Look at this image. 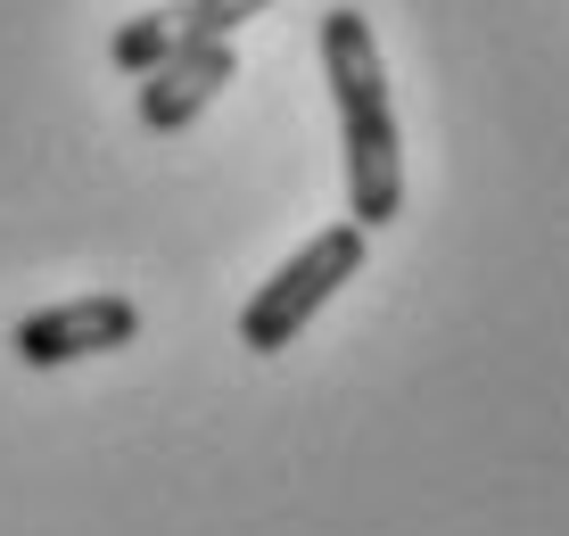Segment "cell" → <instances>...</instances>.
Listing matches in <instances>:
<instances>
[{
    "label": "cell",
    "mask_w": 569,
    "mask_h": 536,
    "mask_svg": "<svg viewBox=\"0 0 569 536\" xmlns=\"http://www.w3.org/2000/svg\"><path fill=\"white\" fill-rule=\"evenodd\" d=\"M363 240L371 231H356V224H330V231H313V240L289 256L272 281L248 297V314H240V347L248 355H281V347H298V330L313 322V314L330 306L347 281L363 272Z\"/></svg>",
    "instance_id": "obj_2"
},
{
    "label": "cell",
    "mask_w": 569,
    "mask_h": 536,
    "mask_svg": "<svg viewBox=\"0 0 569 536\" xmlns=\"http://www.w3.org/2000/svg\"><path fill=\"white\" fill-rule=\"evenodd\" d=\"M173 9H182V42H231V33H240L257 9H272V0H173Z\"/></svg>",
    "instance_id": "obj_6"
},
{
    "label": "cell",
    "mask_w": 569,
    "mask_h": 536,
    "mask_svg": "<svg viewBox=\"0 0 569 536\" xmlns=\"http://www.w3.org/2000/svg\"><path fill=\"white\" fill-rule=\"evenodd\" d=\"M132 339H141V306L132 297H67V306H42L9 330L17 364H33V371L83 364V355H108V347H132Z\"/></svg>",
    "instance_id": "obj_3"
},
{
    "label": "cell",
    "mask_w": 569,
    "mask_h": 536,
    "mask_svg": "<svg viewBox=\"0 0 569 536\" xmlns=\"http://www.w3.org/2000/svg\"><path fill=\"white\" fill-rule=\"evenodd\" d=\"M322 75L339 99V141H347V215L356 231H380L405 215V149H397V108H388L380 42L363 9L322 17Z\"/></svg>",
    "instance_id": "obj_1"
},
{
    "label": "cell",
    "mask_w": 569,
    "mask_h": 536,
    "mask_svg": "<svg viewBox=\"0 0 569 536\" xmlns=\"http://www.w3.org/2000/svg\"><path fill=\"white\" fill-rule=\"evenodd\" d=\"M223 83H240V50H231V42H182V50H166L141 75V125L149 132H182Z\"/></svg>",
    "instance_id": "obj_4"
},
{
    "label": "cell",
    "mask_w": 569,
    "mask_h": 536,
    "mask_svg": "<svg viewBox=\"0 0 569 536\" xmlns=\"http://www.w3.org/2000/svg\"><path fill=\"white\" fill-rule=\"evenodd\" d=\"M166 50H182V9H173V0H166V9L124 17V26H116V42H108V58H116L124 75H149Z\"/></svg>",
    "instance_id": "obj_5"
}]
</instances>
